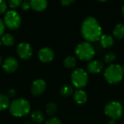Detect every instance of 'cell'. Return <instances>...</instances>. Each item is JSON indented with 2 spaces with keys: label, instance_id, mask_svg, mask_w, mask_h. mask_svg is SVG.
I'll return each instance as SVG.
<instances>
[{
  "label": "cell",
  "instance_id": "30bf717a",
  "mask_svg": "<svg viewBox=\"0 0 124 124\" xmlns=\"http://www.w3.org/2000/svg\"><path fill=\"white\" fill-rule=\"evenodd\" d=\"M39 58L41 61L44 62H51L54 57V54L53 50L49 47H43L38 52Z\"/></svg>",
  "mask_w": 124,
  "mask_h": 124
},
{
  "label": "cell",
  "instance_id": "f1b7e54d",
  "mask_svg": "<svg viewBox=\"0 0 124 124\" xmlns=\"http://www.w3.org/2000/svg\"><path fill=\"white\" fill-rule=\"evenodd\" d=\"M4 29H5L4 23V22L1 20V19H0V36H1V35H3V34H4Z\"/></svg>",
  "mask_w": 124,
  "mask_h": 124
},
{
  "label": "cell",
  "instance_id": "d4e9b609",
  "mask_svg": "<svg viewBox=\"0 0 124 124\" xmlns=\"http://www.w3.org/2000/svg\"><path fill=\"white\" fill-rule=\"evenodd\" d=\"M44 124H62L61 121L57 118H51L48 119Z\"/></svg>",
  "mask_w": 124,
  "mask_h": 124
},
{
  "label": "cell",
  "instance_id": "e575fe53",
  "mask_svg": "<svg viewBox=\"0 0 124 124\" xmlns=\"http://www.w3.org/2000/svg\"><path fill=\"white\" fill-rule=\"evenodd\" d=\"M25 124H31V123H28H28H25Z\"/></svg>",
  "mask_w": 124,
  "mask_h": 124
},
{
  "label": "cell",
  "instance_id": "8fae6325",
  "mask_svg": "<svg viewBox=\"0 0 124 124\" xmlns=\"http://www.w3.org/2000/svg\"><path fill=\"white\" fill-rule=\"evenodd\" d=\"M17 67H18V62L17 59L14 57H7L3 63V68L7 73H12L15 71Z\"/></svg>",
  "mask_w": 124,
  "mask_h": 124
},
{
  "label": "cell",
  "instance_id": "44dd1931",
  "mask_svg": "<svg viewBox=\"0 0 124 124\" xmlns=\"http://www.w3.org/2000/svg\"><path fill=\"white\" fill-rule=\"evenodd\" d=\"M46 113L49 116H53L57 111V104L53 102H48L46 104Z\"/></svg>",
  "mask_w": 124,
  "mask_h": 124
},
{
  "label": "cell",
  "instance_id": "6da1fadb",
  "mask_svg": "<svg viewBox=\"0 0 124 124\" xmlns=\"http://www.w3.org/2000/svg\"><path fill=\"white\" fill-rule=\"evenodd\" d=\"M81 31L83 37L89 42L100 40L102 35V27L99 21L92 16L87 17L83 20Z\"/></svg>",
  "mask_w": 124,
  "mask_h": 124
},
{
  "label": "cell",
  "instance_id": "9a60e30c",
  "mask_svg": "<svg viewBox=\"0 0 124 124\" xmlns=\"http://www.w3.org/2000/svg\"><path fill=\"white\" fill-rule=\"evenodd\" d=\"M100 44L105 48L111 46L114 44V39L110 34H102L100 39Z\"/></svg>",
  "mask_w": 124,
  "mask_h": 124
},
{
  "label": "cell",
  "instance_id": "d6a6232c",
  "mask_svg": "<svg viewBox=\"0 0 124 124\" xmlns=\"http://www.w3.org/2000/svg\"><path fill=\"white\" fill-rule=\"evenodd\" d=\"M1 44H2V42H1V40H0V47L1 46Z\"/></svg>",
  "mask_w": 124,
  "mask_h": 124
},
{
  "label": "cell",
  "instance_id": "7a4b0ae2",
  "mask_svg": "<svg viewBox=\"0 0 124 124\" xmlns=\"http://www.w3.org/2000/svg\"><path fill=\"white\" fill-rule=\"evenodd\" d=\"M9 111L15 117H23L28 114L31 105L28 101L25 99L19 98L14 100L9 105Z\"/></svg>",
  "mask_w": 124,
  "mask_h": 124
},
{
  "label": "cell",
  "instance_id": "484cf974",
  "mask_svg": "<svg viewBox=\"0 0 124 124\" xmlns=\"http://www.w3.org/2000/svg\"><path fill=\"white\" fill-rule=\"evenodd\" d=\"M7 9V3L5 1L0 0V14L4 12Z\"/></svg>",
  "mask_w": 124,
  "mask_h": 124
},
{
  "label": "cell",
  "instance_id": "4dcf8cb0",
  "mask_svg": "<svg viewBox=\"0 0 124 124\" xmlns=\"http://www.w3.org/2000/svg\"><path fill=\"white\" fill-rule=\"evenodd\" d=\"M107 124H117V122L116 121V120H113V119H111L108 123Z\"/></svg>",
  "mask_w": 124,
  "mask_h": 124
},
{
  "label": "cell",
  "instance_id": "7c38bea8",
  "mask_svg": "<svg viewBox=\"0 0 124 124\" xmlns=\"http://www.w3.org/2000/svg\"><path fill=\"white\" fill-rule=\"evenodd\" d=\"M103 63L98 60H92L87 64V70L92 73H98L103 69Z\"/></svg>",
  "mask_w": 124,
  "mask_h": 124
},
{
  "label": "cell",
  "instance_id": "ba28073f",
  "mask_svg": "<svg viewBox=\"0 0 124 124\" xmlns=\"http://www.w3.org/2000/svg\"><path fill=\"white\" fill-rule=\"evenodd\" d=\"M17 52L18 55L24 60L30 59L32 56L33 52L31 45L25 42L20 43L17 46Z\"/></svg>",
  "mask_w": 124,
  "mask_h": 124
},
{
  "label": "cell",
  "instance_id": "ffe728a7",
  "mask_svg": "<svg viewBox=\"0 0 124 124\" xmlns=\"http://www.w3.org/2000/svg\"><path fill=\"white\" fill-rule=\"evenodd\" d=\"M63 64L68 68H73L76 64V58L72 55L68 56L65 58V60L63 61Z\"/></svg>",
  "mask_w": 124,
  "mask_h": 124
},
{
  "label": "cell",
  "instance_id": "ac0fdd59",
  "mask_svg": "<svg viewBox=\"0 0 124 124\" xmlns=\"http://www.w3.org/2000/svg\"><path fill=\"white\" fill-rule=\"evenodd\" d=\"M31 118L36 123H41L44 120V115L41 111L36 110L31 113Z\"/></svg>",
  "mask_w": 124,
  "mask_h": 124
},
{
  "label": "cell",
  "instance_id": "4fadbf2b",
  "mask_svg": "<svg viewBox=\"0 0 124 124\" xmlns=\"http://www.w3.org/2000/svg\"><path fill=\"white\" fill-rule=\"evenodd\" d=\"M73 99L76 103L79 105L84 104L87 100V94L82 89L76 90L73 94Z\"/></svg>",
  "mask_w": 124,
  "mask_h": 124
},
{
  "label": "cell",
  "instance_id": "836d02e7",
  "mask_svg": "<svg viewBox=\"0 0 124 124\" xmlns=\"http://www.w3.org/2000/svg\"><path fill=\"white\" fill-rule=\"evenodd\" d=\"M1 63V56H0V64Z\"/></svg>",
  "mask_w": 124,
  "mask_h": 124
},
{
  "label": "cell",
  "instance_id": "603a6c76",
  "mask_svg": "<svg viewBox=\"0 0 124 124\" xmlns=\"http://www.w3.org/2000/svg\"><path fill=\"white\" fill-rule=\"evenodd\" d=\"M116 55L113 52H108L104 55V57H103L105 63H111L116 60Z\"/></svg>",
  "mask_w": 124,
  "mask_h": 124
},
{
  "label": "cell",
  "instance_id": "83f0119b",
  "mask_svg": "<svg viewBox=\"0 0 124 124\" xmlns=\"http://www.w3.org/2000/svg\"><path fill=\"white\" fill-rule=\"evenodd\" d=\"M16 95V91L13 89H9L7 92V96L8 97H14Z\"/></svg>",
  "mask_w": 124,
  "mask_h": 124
},
{
  "label": "cell",
  "instance_id": "d6986e66",
  "mask_svg": "<svg viewBox=\"0 0 124 124\" xmlns=\"http://www.w3.org/2000/svg\"><path fill=\"white\" fill-rule=\"evenodd\" d=\"M9 105L10 102L8 96L4 94H0V111L9 107Z\"/></svg>",
  "mask_w": 124,
  "mask_h": 124
},
{
  "label": "cell",
  "instance_id": "cb8c5ba5",
  "mask_svg": "<svg viewBox=\"0 0 124 124\" xmlns=\"http://www.w3.org/2000/svg\"><path fill=\"white\" fill-rule=\"evenodd\" d=\"M9 5L12 8H15L18 7L20 4H21L22 1L21 0H9Z\"/></svg>",
  "mask_w": 124,
  "mask_h": 124
},
{
  "label": "cell",
  "instance_id": "d590c367",
  "mask_svg": "<svg viewBox=\"0 0 124 124\" xmlns=\"http://www.w3.org/2000/svg\"><path fill=\"white\" fill-rule=\"evenodd\" d=\"M122 68H123V70H124V65L122 67Z\"/></svg>",
  "mask_w": 124,
  "mask_h": 124
},
{
  "label": "cell",
  "instance_id": "5b68a950",
  "mask_svg": "<svg viewBox=\"0 0 124 124\" xmlns=\"http://www.w3.org/2000/svg\"><path fill=\"white\" fill-rule=\"evenodd\" d=\"M124 113L122 105L117 101H111L106 104L105 107V113L113 120L120 118Z\"/></svg>",
  "mask_w": 124,
  "mask_h": 124
},
{
  "label": "cell",
  "instance_id": "277c9868",
  "mask_svg": "<svg viewBox=\"0 0 124 124\" xmlns=\"http://www.w3.org/2000/svg\"><path fill=\"white\" fill-rule=\"evenodd\" d=\"M75 52L78 58L82 60H90L95 55V49L89 41L80 42L75 49Z\"/></svg>",
  "mask_w": 124,
  "mask_h": 124
},
{
  "label": "cell",
  "instance_id": "4316f807",
  "mask_svg": "<svg viewBox=\"0 0 124 124\" xmlns=\"http://www.w3.org/2000/svg\"><path fill=\"white\" fill-rule=\"evenodd\" d=\"M30 7H31L30 1H28V0H24V1H22V3H21V7H22L23 9L27 10Z\"/></svg>",
  "mask_w": 124,
  "mask_h": 124
},
{
  "label": "cell",
  "instance_id": "52a82bcc",
  "mask_svg": "<svg viewBox=\"0 0 124 124\" xmlns=\"http://www.w3.org/2000/svg\"><path fill=\"white\" fill-rule=\"evenodd\" d=\"M5 25L10 29H16L19 28L21 23V17L19 13L15 10L7 11L4 17Z\"/></svg>",
  "mask_w": 124,
  "mask_h": 124
},
{
  "label": "cell",
  "instance_id": "5bb4252c",
  "mask_svg": "<svg viewBox=\"0 0 124 124\" xmlns=\"http://www.w3.org/2000/svg\"><path fill=\"white\" fill-rule=\"evenodd\" d=\"M47 1L46 0H31L30 1L31 7L36 11H42L47 7Z\"/></svg>",
  "mask_w": 124,
  "mask_h": 124
},
{
  "label": "cell",
  "instance_id": "8992f818",
  "mask_svg": "<svg viewBox=\"0 0 124 124\" xmlns=\"http://www.w3.org/2000/svg\"><path fill=\"white\" fill-rule=\"evenodd\" d=\"M71 81L76 87L79 89L83 88L89 81L88 73L83 68H77L71 74Z\"/></svg>",
  "mask_w": 124,
  "mask_h": 124
},
{
  "label": "cell",
  "instance_id": "f546056e",
  "mask_svg": "<svg viewBox=\"0 0 124 124\" xmlns=\"http://www.w3.org/2000/svg\"><path fill=\"white\" fill-rule=\"evenodd\" d=\"M73 1H74V0H62L61 3L63 6H68Z\"/></svg>",
  "mask_w": 124,
  "mask_h": 124
},
{
  "label": "cell",
  "instance_id": "2e32d148",
  "mask_svg": "<svg viewBox=\"0 0 124 124\" xmlns=\"http://www.w3.org/2000/svg\"><path fill=\"white\" fill-rule=\"evenodd\" d=\"M113 36L118 39H121L124 37V24L122 23H118L113 31Z\"/></svg>",
  "mask_w": 124,
  "mask_h": 124
},
{
  "label": "cell",
  "instance_id": "7402d4cb",
  "mask_svg": "<svg viewBox=\"0 0 124 124\" xmlns=\"http://www.w3.org/2000/svg\"><path fill=\"white\" fill-rule=\"evenodd\" d=\"M73 92V89L72 86L68 85V84L62 86L60 89V94L65 97H68V96L71 95Z\"/></svg>",
  "mask_w": 124,
  "mask_h": 124
},
{
  "label": "cell",
  "instance_id": "e0dca14e",
  "mask_svg": "<svg viewBox=\"0 0 124 124\" xmlns=\"http://www.w3.org/2000/svg\"><path fill=\"white\" fill-rule=\"evenodd\" d=\"M1 42L5 46H12L15 44V37L9 34V33H5L1 37Z\"/></svg>",
  "mask_w": 124,
  "mask_h": 124
},
{
  "label": "cell",
  "instance_id": "1f68e13d",
  "mask_svg": "<svg viewBox=\"0 0 124 124\" xmlns=\"http://www.w3.org/2000/svg\"><path fill=\"white\" fill-rule=\"evenodd\" d=\"M122 12H123V15H124V4L123 5V7H122Z\"/></svg>",
  "mask_w": 124,
  "mask_h": 124
},
{
  "label": "cell",
  "instance_id": "3957f363",
  "mask_svg": "<svg viewBox=\"0 0 124 124\" xmlns=\"http://www.w3.org/2000/svg\"><path fill=\"white\" fill-rule=\"evenodd\" d=\"M124 73L122 66L118 64H110L105 68L104 76L108 83L117 84L122 80Z\"/></svg>",
  "mask_w": 124,
  "mask_h": 124
},
{
  "label": "cell",
  "instance_id": "9c48e42d",
  "mask_svg": "<svg viewBox=\"0 0 124 124\" xmlns=\"http://www.w3.org/2000/svg\"><path fill=\"white\" fill-rule=\"evenodd\" d=\"M46 84L43 79H36L35 80L31 86V92L33 95L38 96L41 94L46 89Z\"/></svg>",
  "mask_w": 124,
  "mask_h": 124
}]
</instances>
